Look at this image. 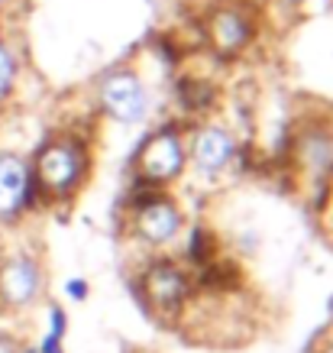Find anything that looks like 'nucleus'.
<instances>
[{"instance_id": "obj_1", "label": "nucleus", "mask_w": 333, "mask_h": 353, "mask_svg": "<svg viewBox=\"0 0 333 353\" xmlns=\"http://www.w3.org/2000/svg\"><path fill=\"white\" fill-rule=\"evenodd\" d=\"M32 165V179H36V192L45 198H72V194L85 185L87 169H91V152L78 137H52L43 150L36 152Z\"/></svg>"}, {"instance_id": "obj_2", "label": "nucleus", "mask_w": 333, "mask_h": 353, "mask_svg": "<svg viewBox=\"0 0 333 353\" xmlns=\"http://www.w3.org/2000/svg\"><path fill=\"white\" fill-rule=\"evenodd\" d=\"M97 108L104 117H110L114 123H123V127H136L149 117L152 108V94L142 75L136 68H110L107 75L97 81Z\"/></svg>"}, {"instance_id": "obj_15", "label": "nucleus", "mask_w": 333, "mask_h": 353, "mask_svg": "<svg viewBox=\"0 0 333 353\" xmlns=\"http://www.w3.org/2000/svg\"><path fill=\"white\" fill-rule=\"evenodd\" d=\"M327 353H333V347H327Z\"/></svg>"}, {"instance_id": "obj_10", "label": "nucleus", "mask_w": 333, "mask_h": 353, "mask_svg": "<svg viewBox=\"0 0 333 353\" xmlns=\"http://www.w3.org/2000/svg\"><path fill=\"white\" fill-rule=\"evenodd\" d=\"M301 162L314 175H327L333 169V137L327 130H311L301 137Z\"/></svg>"}, {"instance_id": "obj_13", "label": "nucleus", "mask_w": 333, "mask_h": 353, "mask_svg": "<svg viewBox=\"0 0 333 353\" xmlns=\"http://www.w3.org/2000/svg\"><path fill=\"white\" fill-rule=\"evenodd\" d=\"M294 7H301V10H314V7H327L333 0H291Z\"/></svg>"}, {"instance_id": "obj_3", "label": "nucleus", "mask_w": 333, "mask_h": 353, "mask_svg": "<svg viewBox=\"0 0 333 353\" xmlns=\"http://www.w3.org/2000/svg\"><path fill=\"white\" fill-rule=\"evenodd\" d=\"M204 32L214 55L237 59L256 39V10H249L246 3H220L207 17Z\"/></svg>"}, {"instance_id": "obj_5", "label": "nucleus", "mask_w": 333, "mask_h": 353, "mask_svg": "<svg viewBox=\"0 0 333 353\" xmlns=\"http://www.w3.org/2000/svg\"><path fill=\"white\" fill-rule=\"evenodd\" d=\"M32 198H36V179L30 159H23L13 150H0V224H17L30 211Z\"/></svg>"}, {"instance_id": "obj_12", "label": "nucleus", "mask_w": 333, "mask_h": 353, "mask_svg": "<svg viewBox=\"0 0 333 353\" xmlns=\"http://www.w3.org/2000/svg\"><path fill=\"white\" fill-rule=\"evenodd\" d=\"M0 353H23V347H20V341H17L13 334L0 331Z\"/></svg>"}, {"instance_id": "obj_4", "label": "nucleus", "mask_w": 333, "mask_h": 353, "mask_svg": "<svg viewBox=\"0 0 333 353\" xmlns=\"http://www.w3.org/2000/svg\"><path fill=\"white\" fill-rule=\"evenodd\" d=\"M184 165H188V143H184V137L175 127L155 130L140 146V156H136L140 179L149 185L175 182L184 172Z\"/></svg>"}, {"instance_id": "obj_6", "label": "nucleus", "mask_w": 333, "mask_h": 353, "mask_svg": "<svg viewBox=\"0 0 333 353\" xmlns=\"http://www.w3.org/2000/svg\"><path fill=\"white\" fill-rule=\"evenodd\" d=\"M237 152H239L237 137L226 127H220V123H204V127L194 130L191 139H188V162L207 179L224 175L237 162Z\"/></svg>"}, {"instance_id": "obj_8", "label": "nucleus", "mask_w": 333, "mask_h": 353, "mask_svg": "<svg viewBox=\"0 0 333 353\" xmlns=\"http://www.w3.org/2000/svg\"><path fill=\"white\" fill-rule=\"evenodd\" d=\"M182 227H184L182 208H178V201L165 198V194L142 201L140 211H136V217H133V230H136V236L149 246H169L175 236L182 234Z\"/></svg>"}, {"instance_id": "obj_11", "label": "nucleus", "mask_w": 333, "mask_h": 353, "mask_svg": "<svg viewBox=\"0 0 333 353\" xmlns=\"http://www.w3.org/2000/svg\"><path fill=\"white\" fill-rule=\"evenodd\" d=\"M20 52L7 32L0 30V104H7L17 91V81H20Z\"/></svg>"}, {"instance_id": "obj_9", "label": "nucleus", "mask_w": 333, "mask_h": 353, "mask_svg": "<svg viewBox=\"0 0 333 353\" xmlns=\"http://www.w3.org/2000/svg\"><path fill=\"white\" fill-rule=\"evenodd\" d=\"M188 292H191L188 276L175 263H155V266H149V272H146V295H149V301L159 311L175 314L184 305Z\"/></svg>"}, {"instance_id": "obj_7", "label": "nucleus", "mask_w": 333, "mask_h": 353, "mask_svg": "<svg viewBox=\"0 0 333 353\" xmlns=\"http://www.w3.org/2000/svg\"><path fill=\"white\" fill-rule=\"evenodd\" d=\"M43 295V266L32 253L0 256V301L7 308H30Z\"/></svg>"}, {"instance_id": "obj_14", "label": "nucleus", "mask_w": 333, "mask_h": 353, "mask_svg": "<svg viewBox=\"0 0 333 353\" xmlns=\"http://www.w3.org/2000/svg\"><path fill=\"white\" fill-rule=\"evenodd\" d=\"M10 3H13V0H0V20L7 17V10H10Z\"/></svg>"}]
</instances>
